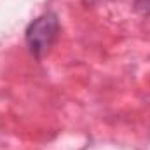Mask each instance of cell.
Masks as SVG:
<instances>
[{
	"instance_id": "7a4b0ae2",
	"label": "cell",
	"mask_w": 150,
	"mask_h": 150,
	"mask_svg": "<svg viewBox=\"0 0 150 150\" xmlns=\"http://www.w3.org/2000/svg\"><path fill=\"white\" fill-rule=\"evenodd\" d=\"M134 11L140 14L150 16V0H136L134 2Z\"/></svg>"
},
{
	"instance_id": "6da1fadb",
	"label": "cell",
	"mask_w": 150,
	"mask_h": 150,
	"mask_svg": "<svg viewBox=\"0 0 150 150\" xmlns=\"http://www.w3.org/2000/svg\"><path fill=\"white\" fill-rule=\"evenodd\" d=\"M58 33H59L58 16L51 11L40 14L26 26V32H25V40H26L28 51L37 59H42L49 52L52 44L56 42Z\"/></svg>"
}]
</instances>
